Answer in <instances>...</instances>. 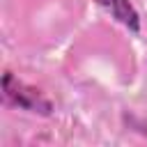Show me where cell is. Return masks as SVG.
Segmentation results:
<instances>
[{
	"mask_svg": "<svg viewBox=\"0 0 147 147\" xmlns=\"http://www.w3.org/2000/svg\"><path fill=\"white\" fill-rule=\"evenodd\" d=\"M2 92H5V99L9 103H14L16 108H23V110H30V113H39V115H51V110H53L51 101L44 99L39 90L28 87L18 78H14V74H9V71L2 78Z\"/></svg>",
	"mask_w": 147,
	"mask_h": 147,
	"instance_id": "obj_1",
	"label": "cell"
},
{
	"mask_svg": "<svg viewBox=\"0 0 147 147\" xmlns=\"http://www.w3.org/2000/svg\"><path fill=\"white\" fill-rule=\"evenodd\" d=\"M106 11H110L113 18H117L122 25H126L131 32H138L140 30V16L138 11L133 9V5L129 0H96Z\"/></svg>",
	"mask_w": 147,
	"mask_h": 147,
	"instance_id": "obj_2",
	"label": "cell"
},
{
	"mask_svg": "<svg viewBox=\"0 0 147 147\" xmlns=\"http://www.w3.org/2000/svg\"><path fill=\"white\" fill-rule=\"evenodd\" d=\"M142 131H145V133H147V119H145V122H142Z\"/></svg>",
	"mask_w": 147,
	"mask_h": 147,
	"instance_id": "obj_3",
	"label": "cell"
}]
</instances>
